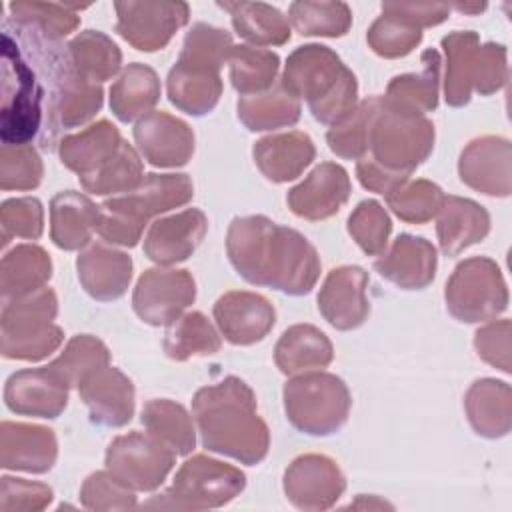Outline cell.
<instances>
[{
    "label": "cell",
    "instance_id": "1",
    "mask_svg": "<svg viewBox=\"0 0 512 512\" xmlns=\"http://www.w3.org/2000/svg\"><path fill=\"white\" fill-rule=\"evenodd\" d=\"M226 254L246 282L270 286L290 296L308 294L320 278L316 248L298 230L260 214L230 222Z\"/></svg>",
    "mask_w": 512,
    "mask_h": 512
},
{
    "label": "cell",
    "instance_id": "2",
    "mask_svg": "<svg viewBox=\"0 0 512 512\" xmlns=\"http://www.w3.org/2000/svg\"><path fill=\"white\" fill-rule=\"evenodd\" d=\"M192 414L206 450L248 466L266 458L270 430L258 416L256 396L244 380L226 376L200 388L192 398Z\"/></svg>",
    "mask_w": 512,
    "mask_h": 512
},
{
    "label": "cell",
    "instance_id": "3",
    "mask_svg": "<svg viewBox=\"0 0 512 512\" xmlns=\"http://www.w3.org/2000/svg\"><path fill=\"white\" fill-rule=\"evenodd\" d=\"M280 84L298 100L304 98L322 124H336L358 104L354 72L322 44L298 46L286 60Z\"/></svg>",
    "mask_w": 512,
    "mask_h": 512
},
{
    "label": "cell",
    "instance_id": "4",
    "mask_svg": "<svg viewBox=\"0 0 512 512\" xmlns=\"http://www.w3.org/2000/svg\"><path fill=\"white\" fill-rule=\"evenodd\" d=\"M192 196L194 186L186 174H146L132 192L108 198L100 206L96 232L110 244L132 248L150 218L188 204Z\"/></svg>",
    "mask_w": 512,
    "mask_h": 512
},
{
    "label": "cell",
    "instance_id": "5",
    "mask_svg": "<svg viewBox=\"0 0 512 512\" xmlns=\"http://www.w3.org/2000/svg\"><path fill=\"white\" fill-rule=\"evenodd\" d=\"M44 120L46 86L42 74L14 34L2 28V144H28L42 134Z\"/></svg>",
    "mask_w": 512,
    "mask_h": 512
},
{
    "label": "cell",
    "instance_id": "6",
    "mask_svg": "<svg viewBox=\"0 0 512 512\" xmlns=\"http://www.w3.org/2000/svg\"><path fill=\"white\" fill-rule=\"evenodd\" d=\"M58 300L52 288H42L22 298L6 300L0 316L2 356L36 362L50 356L64 340V332L52 320Z\"/></svg>",
    "mask_w": 512,
    "mask_h": 512
},
{
    "label": "cell",
    "instance_id": "7",
    "mask_svg": "<svg viewBox=\"0 0 512 512\" xmlns=\"http://www.w3.org/2000/svg\"><path fill=\"white\" fill-rule=\"evenodd\" d=\"M284 410L288 422L310 436L338 432L350 414L352 398L342 378L330 372H304L284 384Z\"/></svg>",
    "mask_w": 512,
    "mask_h": 512
},
{
    "label": "cell",
    "instance_id": "8",
    "mask_svg": "<svg viewBox=\"0 0 512 512\" xmlns=\"http://www.w3.org/2000/svg\"><path fill=\"white\" fill-rule=\"evenodd\" d=\"M246 486L240 468L216 458L196 454L188 458L174 476L172 486L154 496L144 508L168 510H208L232 502Z\"/></svg>",
    "mask_w": 512,
    "mask_h": 512
},
{
    "label": "cell",
    "instance_id": "9",
    "mask_svg": "<svg viewBox=\"0 0 512 512\" xmlns=\"http://www.w3.org/2000/svg\"><path fill=\"white\" fill-rule=\"evenodd\" d=\"M434 138V124L426 116L400 112L380 96L370 130V158L374 162L386 170L410 176L432 154Z\"/></svg>",
    "mask_w": 512,
    "mask_h": 512
},
{
    "label": "cell",
    "instance_id": "10",
    "mask_svg": "<svg viewBox=\"0 0 512 512\" xmlns=\"http://www.w3.org/2000/svg\"><path fill=\"white\" fill-rule=\"evenodd\" d=\"M448 312L466 324L500 316L508 308V288L498 264L486 256L462 260L446 282Z\"/></svg>",
    "mask_w": 512,
    "mask_h": 512
},
{
    "label": "cell",
    "instance_id": "11",
    "mask_svg": "<svg viewBox=\"0 0 512 512\" xmlns=\"http://www.w3.org/2000/svg\"><path fill=\"white\" fill-rule=\"evenodd\" d=\"M174 462L176 452L148 432H128L106 448V470L134 492L156 490Z\"/></svg>",
    "mask_w": 512,
    "mask_h": 512
},
{
    "label": "cell",
    "instance_id": "12",
    "mask_svg": "<svg viewBox=\"0 0 512 512\" xmlns=\"http://www.w3.org/2000/svg\"><path fill=\"white\" fill-rule=\"evenodd\" d=\"M196 300V282L188 270L150 268L138 278L132 308L150 326H170Z\"/></svg>",
    "mask_w": 512,
    "mask_h": 512
},
{
    "label": "cell",
    "instance_id": "13",
    "mask_svg": "<svg viewBox=\"0 0 512 512\" xmlns=\"http://www.w3.org/2000/svg\"><path fill=\"white\" fill-rule=\"evenodd\" d=\"M116 32L140 52L162 50L188 24L186 2H116Z\"/></svg>",
    "mask_w": 512,
    "mask_h": 512
},
{
    "label": "cell",
    "instance_id": "14",
    "mask_svg": "<svg viewBox=\"0 0 512 512\" xmlns=\"http://www.w3.org/2000/svg\"><path fill=\"white\" fill-rule=\"evenodd\" d=\"M346 488L336 462L322 454H304L284 472V494L300 510H328Z\"/></svg>",
    "mask_w": 512,
    "mask_h": 512
},
{
    "label": "cell",
    "instance_id": "15",
    "mask_svg": "<svg viewBox=\"0 0 512 512\" xmlns=\"http://www.w3.org/2000/svg\"><path fill=\"white\" fill-rule=\"evenodd\" d=\"M68 382L48 364L14 372L4 386L8 410L22 416L58 418L68 404Z\"/></svg>",
    "mask_w": 512,
    "mask_h": 512
},
{
    "label": "cell",
    "instance_id": "16",
    "mask_svg": "<svg viewBox=\"0 0 512 512\" xmlns=\"http://www.w3.org/2000/svg\"><path fill=\"white\" fill-rule=\"evenodd\" d=\"M460 180L486 196H510L512 190V148L502 136L472 140L458 160Z\"/></svg>",
    "mask_w": 512,
    "mask_h": 512
},
{
    "label": "cell",
    "instance_id": "17",
    "mask_svg": "<svg viewBox=\"0 0 512 512\" xmlns=\"http://www.w3.org/2000/svg\"><path fill=\"white\" fill-rule=\"evenodd\" d=\"M368 272L360 266H338L328 272L320 294L318 310L336 330H354L370 314L366 298Z\"/></svg>",
    "mask_w": 512,
    "mask_h": 512
},
{
    "label": "cell",
    "instance_id": "18",
    "mask_svg": "<svg viewBox=\"0 0 512 512\" xmlns=\"http://www.w3.org/2000/svg\"><path fill=\"white\" fill-rule=\"evenodd\" d=\"M134 142L144 160L158 168L184 166L194 154L192 128L168 112H150L140 118L134 126Z\"/></svg>",
    "mask_w": 512,
    "mask_h": 512
},
{
    "label": "cell",
    "instance_id": "19",
    "mask_svg": "<svg viewBox=\"0 0 512 512\" xmlns=\"http://www.w3.org/2000/svg\"><path fill=\"white\" fill-rule=\"evenodd\" d=\"M214 320L220 334L236 346H250L268 336L274 328V306L256 292L232 290L214 304Z\"/></svg>",
    "mask_w": 512,
    "mask_h": 512
},
{
    "label": "cell",
    "instance_id": "20",
    "mask_svg": "<svg viewBox=\"0 0 512 512\" xmlns=\"http://www.w3.org/2000/svg\"><path fill=\"white\" fill-rule=\"evenodd\" d=\"M350 192L348 172L336 162H322L288 192L286 202L296 216L318 222L334 216L348 202Z\"/></svg>",
    "mask_w": 512,
    "mask_h": 512
},
{
    "label": "cell",
    "instance_id": "21",
    "mask_svg": "<svg viewBox=\"0 0 512 512\" xmlns=\"http://www.w3.org/2000/svg\"><path fill=\"white\" fill-rule=\"evenodd\" d=\"M206 230L208 218L198 208H186L158 218L146 232L144 254L160 266L184 262L200 246Z\"/></svg>",
    "mask_w": 512,
    "mask_h": 512
},
{
    "label": "cell",
    "instance_id": "22",
    "mask_svg": "<svg viewBox=\"0 0 512 512\" xmlns=\"http://www.w3.org/2000/svg\"><path fill=\"white\" fill-rule=\"evenodd\" d=\"M78 394L90 412V420L100 426L120 428L134 416V384L110 364L84 378Z\"/></svg>",
    "mask_w": 512,
    "mask_h": 512
},
{
    "label": "cell",
    "instance_id": "23",
    "mask_svg": "<svg viewBox=\"0 0 512 512\" xmlns=\"http://www.w3.org/2000/svg\"><path fill=\"white\" fill-rule=\"evenodd\" d=\"M58 456V442L50 428L38 424H0V466L32 474L48 472Z\"/></svg>",
    "mask_w": 512,
    "mask_h": 512
},
{
    "label": "cell",
    "instance_id": "24",
    "mask_svg": "<svg viewBox=\"0 0 512 512\" xmlns=\"http://www.w3.org/2000/svg\"><path fill=\"white\" fill-rule=\"evenodd\" d=\"M436 248L412 234H400L388 252L374 262L376 272L402 290H422L436 276Z\"/></svg>",
    "mask_w": 512,
    "mask_h": 512
},
{
    "label": "cell",
    "instance_id": "25",
    "mask_svg": "<svg viewBox=\"0 0 512 512\" xmlns=\"http://www.w3.org/2000/svg\"><path fill=\"white\" fill-rule=\"evenodd\" d=\"M78 280L82 288L100 302H112L130 286L132 258L126 252L108 248L106 244H92L80 252L76 260Z\"/></svg>",
    "mask_w": 512,
    "mask_h": 512
},
{
    "label": "cell",
    "instance_id": "26",
    "mask_svg": "<svg viewBox=\"0 0 512 512\" xmlns=\"http://www.w3.org/2000/svg\"><path fill=\"white\" fill-rule=\"evenodd\" d=\"M436 216V234L446 256H458L490 232V214L470 198L446 196Z\"/></svg>",
    "mask_w": 512,
    "mask_h": 512
},
{
    "label": "cell",
    "instance_id": "27",
    "mask_svg": "<svg viewBox=\"0 0 512 512\" xmlns=\"http://www.w3.org/2000/svg\"><path fill=\"white\" fill-rule=\"evenodd\" d=\"M258 170L272 182L298 178L316 156L314 142L304 132H286L260 138L252 148Z\"/></svg>",
    "mask_w": 512,
    "mask_h": 512
},
{
    "label": "cell",
    "instance_id": "28",
    "mask_svg": "<svg viewBox=\"0 0 512 512\" xmlns=\"http://www.w3.org/2000/svg\"><path fill=\"white\" fill-rule=\"evenodd\" d=\"M420 72L394 76L386 88L382 100L406 114L424 116L426 112L436 110L438 90H440V54L434 48H428L420 56Z\"/></svg>",
    "mask_w": 512,
    "mask_h": 512
},
{
    "label": "cell",
    "instance_id": "29",
    "mask_svg": "<svg viewBox=\"0 0 512 512\" xmlns=\"http://www.w3.org/2000/svg\"><path fill=\"white\" fill-rule=\"evenodd\" d=\"M100 206L88 196L66 190L50 202V238L62 250L84 248L96 232Z\"/></svg>",
    "mask_w": 512,
    "mask_h": 512
},
{
    "label": "cell",
    "instance_id": "30",
    "mask_svg": "<svg viewBox=\"0 0 512 512\" xmlns=\"http://www.w3.org/2000/svg\"><path fill=\"white\" fill-rule=\"evenodd\" d=\"M466 416L478 436L502 438L510 432L512 390L496 378L476 380L464 398Z\"/></svg>",
    "mask_w": 512,
    "mask_h": 512
},
{
    "label": "cell",
    "instance_id": "31",
    "mask_svg": "<svg viewBox=\"0 0 512 512\" xmlns=\"http://www.w3.org/2000/svg\"><path fill=\"white\" fill-rule=\"evenodd\" d=\"M122 142L124 140L112 122L98 120L76 134L64 136L58 144V154L62 164L82 178L108 162Z\"/></svg>",
    "mask_w": 512,
    "mask_h": 512
},
{
    "label": "cell",
    "instance_id": "32",
    "mask_svg": "<svg viewBox=\"0 0 512 512\" xmlns=\"http://www.w3.org/2000/svg\"><path fill=\"white\" fill-rule=\"evenodd\" d=\"M334 358L328 336L312 324H294L282 332L274 348V362L282 374H304L326 368Z\"/></svg>",
    "mask_w": 512,
    "mask_h": 512
},
{
    "label": "cell",
    "instance_id": "33",
    "mask_svg": "<svg viewBox=\"0 0 512 512\" xmlns=\"http://www.w3.org/2000/svg\"><path fill=\"white\" fill-rule=\"evenodd\" d=\"M52 276L48 252L36 244H18L4 254L0 266L2 300L22 298L44 288Z\"/></svg>",
    "mask_w": 512,
    "mask_h": 512
},
{
    "label": "cell",
    "instance_id": "34",
    "mask_svg": "<svg viewBox=\"0 0 512 512\" xmlns=\"http://www.w3.org/2000/svg\"><path fill=\"white\" fill-rule=\"evenodd\" d=\"M478 46L480 38L472 30H456L442 38V48L446 54L444 98L452 108H462L472 98Z\"/></svg>",
    "mask_w": 512,
    "mask_h": 512
},
{
    "label": "cell",
    "instance_id": "35",
    "mask_svg": "<svg viewBox=\"0 0 512 512\" xmlns=\"http://www.w3.org/2000/svg\"><path fill=\"white\" fill-rule=\"evenodd\" d=\"M158 100V74L140 62L128 64L110 88V110L124 124L150 114Z\"/></svg>",
    "mask_w": 512,
    "mask_h": 512
},
{
    "label": "cell",
    "instance_id": "36",
    "mask_svg": "<svg viewBox=\"0 0 512 512\" xmlns=\"http://www.w3.org/2000/svg\"><path fill=\"white\" fill-rule=\"evenodd\" d=\"M168 100L190 116H204L214 110L222 96V78L216 72L176 62L166 80Z\"/></svg>",
    "mask_w": 512,
    "mask_h": 512
},
{
    "label": "cell",
    "instance_id": "37",
    "mask_svg": "<svg viewBox=\"0 0 512 512\" xmlns=\"http://www.w3.org/2000/svg\"><path fill=\"white\" fill-rule=\"evenodd\" d=\"M232 16V26L240 38L254 46H282L290 40L288 18L266 2H218Z\"/></svg>",
    "mask_w": 512,
    "mask_h": 512
},
{
    "label": "cell",
    "instance_id": "38",
    "mask_svg": "<svg viewBox=\"0 0 512 512\" xmlns=\"http://www.w3.org/2000/svg\"><path fill=\"white\" fill-rule=\"evenodd\" d=\"M236 108L240 122L252 132L294 126L302 112L300 100L292 96L282 84H276L260 94L240 96Z\"/></svg>",
    "mask_w": 512,
    "mask_h": 512
},
{
    "label": "cell",
    "instance_id": "39",
    "mask_svg": "<svg viewBox=\"0 0 512 512\" xmlns=\"http://www.w3.org/2000/svg\"><path fill=\"white\" fill-rule=\"evenodd\" d=\"M148 434L164 442L176 452V456H186L196 446V432L188 410L168 398H156L144 404L140 416Z\"/></svg>",
    "mask_w": 512,
    "mask_h": 512
},
{
    "label": "cell",
    "instance_id": "40",
    "mask_svg": "<svg viewBox=\"0 0 512 512\" xmlns=\"http://www.w3.org/2000/svg\"><path fill=\"white\" fill-rule=\"evenodd\" d=\"M164 352L176 362L194 356H212L220 350L222 340L218 330L202 312H186L176 318L164 334Z\"/></svg>",
    "mask_w": 512,
    "mask_h": 512
},
{
    "label": "cell",
    "instance_id": "41",
    "mask_svg": "<svg viewBox=\"0 0 512 512\" xmlns=\"http://www.w3.org/2000/svg\"><path fill=\"white\" fill-rule=\"evenodd\" d=\"M76 72L94 84L112 78L122 64L120 48L100 30H84L68 42Z\"/></svg>",
    "mask_w": 512,
    "mask_h": 512
},
{
    "label": "cell",
    "instance_id": "42",
    "mask_svg": "<svg viewBox=\"0 0 512 512\" xmlns=\"http://www.w3.org/2000/svg\"><path fill=\"white\" fill-rule=\"evenodd\" d=\"M228 68L234 90L242 96H252L274 86L280 58L272 50L240 44L230 50Z\"/></svg>",
    "mask_w": 512,
    "mask_h": 512
},
{
    "label": "cell",
    "instance_id": "43",
    "mask_svg": "<svg viewBox=\"0 0 512 512\" xmlns=\"http://www.w3.org/2000/svg\"><path fill=\"white\" fill-rule=\"evenodd\" d=\"M380 106V96L358 102L342 120L330 126L326 134L328 148L346 160H360L370 150V130Z\"/></svg>",
    "mask_w": 512,
    "mask_h": 512
},
{
    "label": "cell",
    "instance_id": "44",
    "mask_svg": "<svg viewBox=\"0 0 512 512\" xmlns=\"http://www.w3.org/2000/svg\"><path fill=\"white\" fill-rule=\"evenodd\" d=\"M82 188L96 196H108L118 192H132L144 180V166L138 152L122 142L118 152L104 162L96 172L78 178Z\"/></svg>",
    "mask_w": 512,
    "mask_h": 512
},
{
    "label": "cell",
    "instance_id": "45",
    "mask_svg": "<svg viewBox=\"0 0 512 512\" xmlns=\"http://www.w3.org/2000/svg\"><path fill=\"white\" fill-rule=\"evenodd\" d=\"M288 18L300 36L338 38L352 26V10L346 2H292Z\"/></svg>",
    "mask_w": 512,
    "mask_h": 512
},
{
    "label": "cell",
    "instance_id": "46",
    "mask_svg": "<svg viewBox=\"0 0 512 512\" xmlns=\"http://www.w3.org/2000/svg\"><path fill=\"white\" fill-rule=\"evenodd\" d=\"M232 48V36L226 30L196 22L188 30L176 62L220 74V68L228 62Z\"/></svg>",
    "mask_w": 512,
    "mask_h": 512
},
{
    "label": "cell",
    "instance_id": "47",
    "mask_svg": "<svg viewBox=\"0 0 512 512\" xmlns=\"http://www.w3.org/2000/svg\"><path fill=\"white\" fill-rule=\"evenodd\" d=\"M110 364V352L102 340L90 334H78L68 340L64 352L50 362V366L68 382L78 388L98 368Z\"/></svg>",
    "mask_w": 512,
    "mask_h": 512
},
{
    "label": "cell",
    "instance_id": "48",
    "mask_svg": "<svg viewBox=\"0 0 512 512\" xmlns=\"http://www.w3.org/2000/svg\"><path fill=\"white\" fill-rule=\"evenodd\" d=\"M446 194L442 188L430 180L404 182L394 192L386 196L390 210L404 222L424 224L432 220L444 202Z\"/></svg>",
    "mask_w": 512,
    "mask_h": 512
},
{
    "label": "cell",
    "instance_id": "49",
    "mask_svg": "<svg viewBox=\"0 0 512 512\" xmlns=\"http://www.w3.org/2000/svg\"><path fill=\"white\" fill-rule=\"evenodd\" d=\"M366 40L378 56L402 58L420 44L422 30L406 18L382 8V16H378L368 28Z\"/></svg>",
    "mask_w": 512,
    "mask_h": 512
},
{
    "label": "cell",
    "instance_id": "50",
    "mask_svg": "<svg viewBox=\"0 0 512 512\" xmlns=\"http://www.w3.org/2000/svg\"><path fill=\"white\" fill-rule=\"evenodd\" d=\"M390 232V216L376 200H362L348 218V234L368 256H378L386 250Z\"/></svg>",
    "mask_w": 512,
    "mask_h": 512
},
{
    "label": "cell",
    "instance_id": "51",
    "mask_svg": "<svg viewBox=\"0 0 512 512\" xmlns=\"http://www.w3.org/2000/svg\"><path fill=\"white\" fill-rule=\"evenodd\" d=\"M8 10L12 14V20L36 26L58 40L74 32L80 24V18L72 10V6L54 2H10Z\"/></svg>",
    "mask_w": 512,
    "mask_h": 512
},
{
    "label": "cell",
    "instance_id": "52",
    "mask_svg": "<svg viewBox=\"0 0 512 512\" xmlns=\"http://www.w3.org/2000/svg\"><path fill=\"white\" fill-rule=\"evenodd\" d=\"M44 176L42 160L30 144L10 146L0 150V188L2 190H34Z\"/></svg>",
    "mask_w": 512,
    "mask_h": 512
},
{
    "label": "cell",
    "instance_id": "53",
    "mask_svg": "<svg viewBox=\"0 0 512 512\" xmlns=\"http://www.w3.org/2000/svg\"><path fill=\"white\" fill-rule=\"evenodd\" d=\"M0 228H2V246L10 238L36 240L44 230V208L38 198H8L0 206Z\"/></svg>",
    "mask_w": 512,
    "mask_h": 512
},
{
    "label": "cell",
    "instance_id": "54",
    "mask_svg": "<svg viewBox=\"0 0 512 512\" xmlns=\"http://www.w3.org/2000/svg\"><path fill=\"white\" fill-rule=\"evenodd\" d=\"M82 506L88 510H132L136 508L134 490L118 482L108 470L90 474L80 488Z\"/></svg>",
    "mask_w": 512,
    "mask_h": 512
},
{
    "label": "cell",
    "instance_id": "55",
    "mask_svg": "<svg viewBox=\"0 0 512 512\" xmlns=\"http://www.w3.org/2000/svg\"><path fill=\"white\" fill-rule=\"evenodd\" d=\"M52 498H54L52 488L42 482H32V480L12 478V476L0 478V510L4 512L44 510L52 502Z\"/></svg>",
    "mask_w": 512,
    "mask_h": 512
},
{
    "label": "cell",
    "instance_id": "56",
    "mask_svg": "<svg viewBox=\"0 0 512 512\" xmlns=\"http://www.w3.org/2000/svg\"><path fill=\"white\" fill-rule=\"evenodd\" d=\"M508 80L506 46L496 42L480 44L476 50V76L474 90L480 96H490L498 92Z\"/></svg>",
    "mask_w": 512,
    "mask_h": 512
},
{
    "label": "cell",
    "instance_id": "57",
    "mask_svg": "<svg viewBox=\"0 0 512 512\" xmlns=\"http://www.w3.org/2000/svg\"><path fill=\"white\" fill-rule=\"evenodd\" d=\"M474 348L486 364L510 374V320H494L476 330Z\"/></svg>",
    "mask_w": 512,
    "mask_h": 512
},
{
    "label": "cell",
    "instance_id": "58",
    "mask_svg": "<svg viewBox=\"0 0 512 512\" xmlns=\"http://www.w3.org/2000/svg\"><path fill=\"white\" fill-rule=\"evenodd\" d=\"M356 176L360 180V184L366 188V190H372V192H378V194H384L388 196L390 192H394L398 186H402L404 182H408V176L406 174H398V172H392V170H386L382 168L378 162H374L372 158L364 156L358 160L356 164Z\"/></svg>",
    "mask_w": 512,
    "mask_h": 512
},
{
    "label": "cell",
    "instance_id": "59",
    "mask_svg": "<svg viewBox=\"0 0 512 512\" xmlns=\"http://www.w3.org/2000/svg\"><path fill=\"white\" fill-rule=\"evenodd\" d=\"M384 10H390L414 26L430 28L442 24L450 16V6L448 4H398V2H386L382 4Z\"/></svg>",
    "mask_w": 512,
    "mask_h": 512
},
{
    "label": "cell",
    "instance_id": "60",
    "mask_svg": "<svg viewBox=\"0 0 512 512\" xmlns=\"http://www.w3.org/2000/svg\"><path fill=\"white\" fill-rule=\"evenodd\" d=\"M350 508H392V506H390L388 502H384V500H376L374 496L366 500V496L362 494V496L358 498V502L350 504Z\"/></svg>",
    "mask_w": 512,
    "mask_h": 512
},
{
    "label": "cell",
    "instance_id": "61",
    "mask_svg": "<svg viewBox=\"0 0 512 512\" xmlns=\"http://www.w3.org/2000/svg\"><path fill=\"white\" fill-rule=\"evenodd\" d=\"M450 8H456L458 12H464V14H478L486 10V4H454Z\"/></svg>",
    "mask_w": 512,
    "mask_h": 512
}]
</instances>
